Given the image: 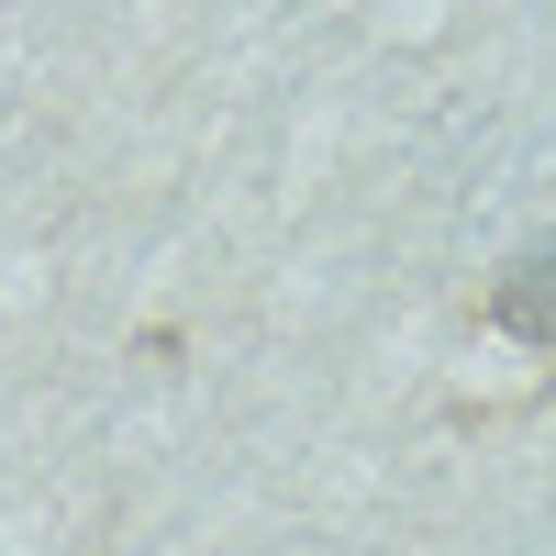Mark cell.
<instances>
[{
  "instance_id": "obj_1",
  "label": "cell",
  "mask_w": 556,
  "mask_h": 556,
  "mask_svg": "<svg viewBox=\"0 0 556 556\" xmlns=\"http://www.w3.org/2000/svg\"><path fill=\"white\" fill-rule=\"evenodd\" d=\"M479 323H490V334H513V345H534V356H556V235H534V245L479 290Z\"/></svg>"
}]
</instances>
